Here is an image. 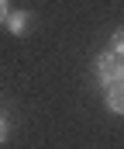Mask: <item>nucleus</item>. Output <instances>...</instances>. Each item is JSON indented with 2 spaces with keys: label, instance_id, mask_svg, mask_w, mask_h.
Instances as JSON below:
<instances>
[{
  "label": "nucleus",
  "instance_id": "nucleus-1",
  "mask_svg": "<svg viewBox=\"0 0 124 149\" xmlns=\"http://www.w3.org/2000/svg\"><path fill=\"white\" fill-rule=\"evenodd\" d=\"M3 24H7V31H10V35L24 38L28 31H31V14H28V10H10Z\"/></svg>",
  "mask_w": 124,
  "mask_h": 149
},
{
  "label": "nucleus",
  "instance_id": "nucleus-2",
  "mask_svg": "<svg viewBox=\"0 0 124 149\" xmlns=\"http://www.w3.org/2000/svg\"><path fill=\"white\" fill-rule=\"evenodd\" d=\"M97 80H100V87H103V90H107V87H114V83H124V56L114 59V66H110L107 73H97Z\"/></svg>",
  "mask_w": 124,
  "mask_h": 149
},
{
  "label": "nucleus",
  "instance_id": "nucleus-3",
  "mask_svg": "<svg viewBox=\"0 0 124 149\" xmlns=\"http://www.w3.org/2000/svg\"><path fill=\"white\" fill-rule=\"evenodd\" d=\"M107 108H110L114 114H124V83L107 87Z\"/></svg>",
  "mask_w": 124,
  "mask_h": 149
},
{
  "label": "nucleus",
  "instance_id": "nucleus-4",
  "mask_svg": "<svg viewBox=\"0 0 124 149\" xmlns=\"http://www.w3.org/2000/svg\"><path fill=\"white\" fill-rule=\"evenodd\" d=\"M110 52H117V56H124V28H117V31L110 35Z\"/></svg>",
  "mask_w": 124,
  "mask_h": 149
},
{
  "label": "nucleus",
  "instance_id": "nucleus-5",
  "mask_svg": "<svg viewBox=\"0 0 124 149\" xmlns=\"http://www.w3.org/2000/svg\"><path fill=\"white\" fill-rule=\"evenodd\" d=\"M7 135H10V125H7V118H3V114H0V146H3V142H7Z\"/></svg>",
  "mask_w": 124,
  "mask_h": 149
},
{
  "label": "nucleus",
  "instance_id": "nucleus-6",
  "mask_svg": "<svg viewBox=\"0 0 124 149\" xmlns=\"http://www.w3.org/2000/svg\"><path fill=\"white\" fill-rule=\"evenodd\" d=\"M7 14H10V0H0V24L7 21Z\"/></svg>",
  "mask_w": 124,
  "mask_h": 149
}]
</instances>
